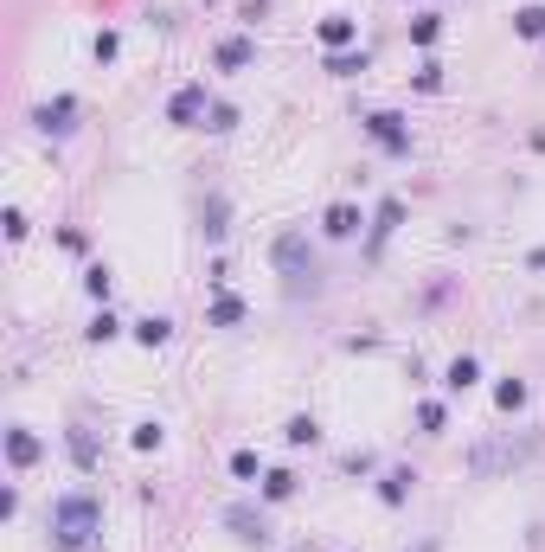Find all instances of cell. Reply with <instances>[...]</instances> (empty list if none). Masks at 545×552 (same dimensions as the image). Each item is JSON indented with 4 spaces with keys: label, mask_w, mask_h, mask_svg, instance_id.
I'll return each mask as SVG.
<instances>
[{
    "label": "cell",
    "mask_w": 545,
    "mask_h": 552,
    "mask_svg": "<svg viewBox=\"0 0 545 552\" xmlns=\"http://www.w3.org/2000/svg\"><path fill=\"white\" fill-rule=\"evenodd\" d=\"M103 527V508L97 495H58L52 501V539L71 552V546H90V533Z\"/></svg>",
    "instance_id": "cell-1"
},
{
    "label": "cell",
    "mask_w": 545,
    "mask_h": 552,
    "mask_svg": "<svg viewBox=\"0 0 545 552\" xmlns=\"http://www.w3.org/2000/svg\"><path fill=\"white\" fill-rule=\"evenodd\" d=\"M212 116V97H206V84H180L174 97H167V122L174 128H199Z\"/></svg>",
    "instance_id": "cell-2"
},
{
    "label": "cell",
    "mask_w": 545,
    "mask_h": 552,
    "mask_svg": "<svg viewBox=\"0 0 545 552\" xmlns=\"http://www.w3.org/2000/svg\"><path fill=\"white\" fill-rule=\"evenodd\" d=\"M366 135H372L385 155H411V122H404L398 109H372L366 116Z\"/></svg>",
    "instance_id": "cell-3"
},
{
    "label": "cell",
    "mask_w": 545,
    "mask_h": 552,
    "mask_svg": "<svg viewBox=\"0 0 545 552\" xmlns=\"http://www.w3.org/2000/svg\"><path fill=\"white\" fill-rule=\"evenodd\" d=\"M269 263H277V270H315V244H308V232H283L277 244H269Z\"/></svg>",
    "instance_id": "cell-4"
},
{
    "label": "cell",
    "mask_w": 545,
    "mask_h": 552,
    "mask_svg": "<svg viewBox=\"0 0 545 552\" xmlns=\"http://www.w3.org/2000/svg\"><path fill=\"white\" fill-rule=\"evenodd\" d=\"M212 64H219V71H250V64H257V39H250V33L219 39V45H212Z\"/></svg>",
    "instance_id": "cell-5"
},
{
    "label": "cell",
    "mask_w": 545,
    "mask_h": 552,
    "mask_svg": "<svg viewBox=\"0 0 545 552\" xmlns=\"http://www.w3.org/2000/svg\"><path fill=\"white\" fill-rule=\"evenodd\" d=\"M71 116H78V97H52V103H39V109H33L39 135H71V128H78Z\"/></svg>",
    "instance_id": "cell-6"
},
{
    "label": "cell",
    "mask_w": 545,
    "mask_h": 552,
    "mask_svg": "<svg viewBox=\"0 0 545 552\" xmlns=\"http://www.w3.org/2000/svg\"><path fill=\"white\" fill-rule=\"evenodd\" d=\"M315 39H321V52H353V39H360V20H347V14H327V20L315 26Z\"/></svg>",
    "instance_id": "cell-7"
},
{
    "label": "cell",
    "mask_w": 545,
    "mask_h": 552,
    "mask_svg": "<svg viewBox=\"0 0 545 552\" xmlns=\"http://www.w3.org/2000/svg\"><path fill=\"white\" fill-rule=\"evenodd\" d=\"M360 205H347V199H340V205H327V213H321V232L327 238H360Z\"/></svg>",
    "instance_id": "cell-8"
},
{
    "label": "cell",
    "mask_w": 545,
    "mask_h": 552,
    "mask_svg": "<svg viewBox=\"0 0 545 552\" xmlns=\"http://www.w3.org/2000/svg\"><path fill=\"white\" fill-rule=\"evenodd\" d=\"M39 456H45V443H39L26 424H14V431H7V462H14V469H33Z\"/></svg>",
    "instance_id": "cell-9"
},
{
    "label": "cell",
    "mask_w": 545,
    "mask_h": 552,
    "mask_svg": "<svg viewBox=\"0 0 545 552\" xmlns=\"http://www.w3.org/2000/svg\"><path fill=\"white\" fill-rule=\"evenodd\" d=\"M244 315H250V309H244V296H231V290H219V296H212V309H206V321H212V328H238Z\"/></svg>",
    "instance_id": "cell-10"
},
{
    "label": "cell",
    "mask_w": 545,
    "mask_h": 552,
    "mask_svg": "<svg viewBox=\"0 0 545 552\" xmlns=\"http://www.w3.org/2000/svg\"><path fill=\"white\" fill-rule=\"evenodd\" d=\"M475 379H482V360H475V354H456V360L443 366V385H449V392H468Z\"/></svg>",
    "instance_id": "cell-11"
},
{
    "label": "cell",
    "mask_w": 545,
    "mask_h": 552,
    "mask_svg": "<svg viewBox=\"0 0 545 552\" xmlns=\"http://www.w3.org/2000/svg\"><path fill=\"white\" fill-rule=\"evenodd\" d=\"M513 33H520V39H545V0H526V7H513Z\"/></svg>",
    "instance_id": "cell-12"
},
{
    "label": "cell",
    "mask_w": 545,
    "mask_h": 552,
    "mask_svg": "<svg viewBox=\"0 0 545 552\" xmlns=\"http://www.w3.org/2000/svg\"><path fill=\"white\" fill-rule=\"evenodd\" d=\"M135 340H142V347H167V340H174V321H167V315H142V321H135Z\"/></svg>",
    "instance_id": "cell-13"
},
{
    "label": "cell",
    "mask_w": 545,
    "mask_h": 552,
    "mask_svg": "<svg viewBox=\"0 0 545 552\" xmlns=\"http://www.w3.org/2000/svg\"><path fill=\"white\" fill-rule=\"evenodd\" d=\"M411 481H418L411 469H385V481H379V501H385V508H398L404 495H411Z\"/></svg>",
    "instance_id": "cell-14"
},
{
    "label": "cell",
    "mask_w": 545,
    "mask_h": 552,
    "mask_svg": "<svg viewBox=\"0 0 545 552\" xmlns=\"http://www.w3.org/2000/svg\"><path fill=\"white\" fill-rule=\"evenodd\" d=\"M398 219H404V199H379V213H372V244H379V238H391V232H398Z\"/></svg>",
    "instance_id": "cell-15"
},
{
    "label": "cell",
    "mask_w": 545,
    "mask_h": 552,
    "mask_svg": "<svg viewBox=\"0 0 545 552\" xmlns=\"http://www.w3.org/2000/svg\"><path fill=\"white\" fill-rule=\"evenodd\" d=\"M225 520H231V527H238V539H250V546H263V539H269V533H263V514H250V508H231Z\"/></svg>",
    "instance_id": "cell-16"
},
{
    "label": "cell",
    "mask_w": 545,
    "mask_h": 552,
    "mask_svg": "<svg viewBox=\"0 0 545 552\" xmlns=\"http://www.w3.org/2000/svg\"><path fill=\"white\" fill-rule=\"evenodd\" d=\"M366 71V52H327V78H360Z\"/></svg>",
    "instance_id": "cell-17"
},
{
    "label": "cell",
    "mask_w": 545,
    "mask_h": 552,
    "mask_svg": "<svg viewBox=\"0 0 545 552\" xmlns=\"http://www.w3.org/2000/svg\"><path fill=\"white\" fill-rule=\"evenodd\" d=\"M289 495H296V475L289 469H269L263 475V501H289Z\"/></svg>",
    "instance_id": "cell-18"
},
{
    "label": "cell",
    "mask_w": 545,
    "mask_h": 552,
    "mask_svg": "<svg viewBox=\"0 0 545 552\" xmlns=\"http://www.w3.org/2000/svg\"><path fill=\"white\" fill-rule=\"evenodd\" d=\"M283 437H289V443H321V424L302 411V418H289V424H283Z\"/></svg>",
    "instance_id": "cell-19"
},
{
    "label": "cell",
    "mask_w": 545,
    "mask_h": 552,
    "mask_svg": "<svg viewBox=\"0 0 545 552\" xmlns=\"http://www.w3.org/2000/svg\"><path fill=\"white\" fill-rule=\"evenodd\" d=\"M437 39H443V20L437 14H418L411 20V45H437Z\"/></svg>",
    "instance_id": "cell-20"
},
{
    "label": "cell",
    "mask_w": 545,
    "mask_h": 552,
    "mask_svg": "<svg viewBox=\"0 0 545 552\" xmlns=\"http://www.w3.org/2000/svg\"><path fill=\"white\" fill-rule=\"evenodd\" d=\"M494 404H501V411H520V404H526V379H501V385H494Z\"/></svg>",
    "instance_id": "cell-21"
},
{
    "label": "cell",
    "mask_w": 545,
    "mask_h": 552,
    "mask_svg": "<svg viewBox=\"0 0 545 552\" xmlns=\"http://www.w3.org/2000/svg\"><path fill=\"white\" fill-rule=\"evenodd\" d=\"M71 462L78 469H97V437L90 431H71Z\"/></svg>",
    "instance_id": "cell-22"
},
{
    "label": "cell",
    "mask_w": 545,
    "mask_h": 552,
    "mask_svg": "<svg viewBox=\"0 0 545 552\" xmlns=\"http://www.w3.org/2000/svg\"><path fill=\"white\" fill-rule=\"evenodd\" d=\"M128 443H135V450H161V443H167V431L148 418V424H135V431H128Z\"/></svg>",
    "instance_id": "cell-23"
},
{
    "label": "cell",
    "mask_w": 545,
    "mask_h": 552,
    "mask_svg": "<svg viewBox=\"0 0 545 552\" xmlns=\"http://www.w3.org/2000/svg\"><path fill=\"white\" fill-rule=\"evenodd\" d=\"M84 290H90L97 302H109V263H90V270H84Z\"/></svg>",
    "instance_id": "cell-24"
},
{
    "label": "cell",
    "mask_w": 545,
    "mask_h": 552,
    "mask_svg": "<svg viewBox=\"0 0 545 552\" xmlns=\"http://www.w3.org/2000/svg\"><path fill=\"white\" fill-rule=\"evenodd\" d=\"M231 475H238V481H257V475H263L257 450H238V456H231Z\"/></svg>",
    "instance_id": "cell-25"
},
{
    "label": "cell",
    "mask_w": 545,
    "mask_h": 552,
    "mask_svg": "<svg viewBox=\"0 0 545 552\" xmlns=\"http://www.w3.org/2000/svg\"><path fill=\"white\" fill-rule=\"evenodd\" d=\"M206 238H225V199L219 193L206 199Z\"/></svg>",
    "instance_id": "cell-26"
},
{
    "label": "cell",
    "mask_w": 545,
    "mask_h": 552,
    "mask_svg": "<svg viewBox=\"0 0 545 552\" xmlns=\"http://www.w3.org/2000/svg\"><path fill=\"white\" fill-rule=\"evenodd\" d=\"M206 128H212V135H225V128H238V109H231V103H212V116H206Z\"/></svg>",
    "instance_id": "cell-27"
},
{
    "label": "cell",
    "mask_w": 545,
    "mask_h": 552,
    "mask_svg": "<svg viewBox=\"0 0 545 552\" xmlns=\"http://www.w3.org/2000/svg\"><path fill=\"white\" fill-rule=\"evenodd\" d=\"M84 334H90V340H116V334H122V321H116V315H109V309H103V315H97V321H90V328H84Z\"/></svg>",
    "instance_id": "cell-28"
},
{
    "label": "cell",
    "mask_w": 545,
    "mask_h": 552,
    "mask_svg": "<svg viewBox=\"0 0 545 552\" xmlns=\"http://www.w3.org/2000/svg\"><path fill=\"white\" fill-rule=\"evenodd\" d=\"M443 418H449V411L430 398V404H418V431H443Z\"/></svg>",
    "instance_id": "cell-29"
},
{
    "label": "cell",
    "mask_w": 545,
    "mask_h": 552,
    "mask_svg": "<svg viewBox=\"0 0 545 552\" xmlns=\"http://www.w3.org/2000/svg\"><path fill=\"white\" fill-rule=\"evenodd\" d=\"M418 90H443V64H437V58L418 64Z\"/></svg>",
    "instance_id": "cell-30"
},
{
    "label": "cell",
    "mask_w": 545,
    "mask_h": 552,
    "mask_svg": "<svg viewBox=\"0 0 545 552\" xmlns=\"http://www.w3.org/2000/svg\"><path fill=\"white\" fill-rule=\"evenodd\" d=\"M90 52H97V64H109V58L122 52V33H97V45H90Z\"/></svg>",
    "instance_id": "cell-31"
},
{
    "label": "cell",
    "mask_w": 545,
    "mask_h": 552,
    "mask_svg": "<svg viewBox=\"0 0 545 552\" xmlns=\"http://www.w3.org/2000/svg\"><path fill=\"white\" fill-rule=\"evenodd\" d=\"M263 14H269V0H244V20H250V26H257Z\"/></svg>",
    "instance_id": "cell-32"
},
{
    "label": "cell",
    "mask_w": 545,
    "mask_h": 552,
    "mask_svg": "<svg viewBox=\"0 0 545 552\" xmlns=\"http://www.w3.org/2000/svg\"><path fill=\"white\" fill-rule=\"evenodd\" d=\"M526 263H532V270H545V244H539V251H532V257H526Z\"/></svg>",
    "instance_id": "cell-33"
},
{
    "label": "cell",
    "mask_w": 545,
    "mask_h": 552,
    "mask_svg": "<svg viewBox=\"0 0 545 552\" xmlns=\"http://www.w3.org/2000/svg\"><path fill=\"white\" fill-rule=\"evenodd\" d=\"M418 552H437V546H430V539H424V546H418Z\"/></svg>",
    "instance_id": "cell-34"
},
{
    "label": "cell",
    "mask_w": 545,
    "mask_h": 552,
    "mask_svg": "<svg viewBox=\"0 0 545 552\" xmlns=\"http://www.w3.org/2000/svg\"><path fill=\"white\" fill-rule=\"evenodd\" d=\"M84 552H103V546H84Z\"/></svg>",
    "instance_id": "cell-35"
}]
</instances>
